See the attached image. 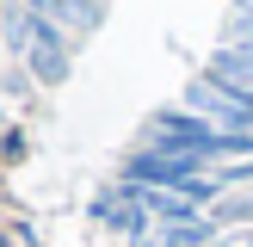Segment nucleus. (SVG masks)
Instances as JSON below:
<instances>
[{
	"label": "nucleus",
	"instance_id": "1",
	"mask_svg": "<svg viewBox=\"0 0 253 247\" xmlns=\"http://www.w3.org/2000/svg\"><path fill=\"white\" fill-rule=\"evenodd\" d=\"M99 222H105V229H118V235H130V241H148V235H155V222H148V210L142 204H136V192H130V185H111V192L105 198H99Z\"/></svg>",
	"mask_w": 253,
	"mask_h": 247
},
{
	"label": "nucleus",
	"instance_id": "2",
	"mask_svg": "<svg viewBox=\"0 0 253 247\" xmlns=\"http://www.w3.org/2000/svg\"><path fill=\"white\" fill-rule=\"evenodd\" d=\"M19 6L43 12V19H49V25H62L68 37H86L99 19H105V0H19Z\"/></svg>",
	"mask_w": 253,
	"mask_h": 247
},
{
	"label": "nucleus",
	"instance_id": "3",
	"mask_svg": "<svg viewBox=\"0 0 253 247\" xmlns=\"http://www.w3.org/2000/svg\"><path fill=\"white\" fill-rule=\"evenodd\" d=\"M204 81H235V86H253V43H222L210 56V74Z\"/></svg>",
	"mask_w": 253,
	"mask_h": 247
},
{
	"label": "nucleus",
	"instance_id": "4",
	"mask_svg": "<svg viewBox=\"0 0 253 247\" xmlns=\"http://www.w3.org/2000/svg\"><path fill=\"white\" fill-rule=\"evenodd\" d=\"M229 43H253V12H235L229 19Z\"/></svg>",
	"mask_w": 253,
	"mask_h": 247
},
{
	"label": "nucleus",
	"instance_id": "5",
	"mask_svg": "<svg viewBox=\"0 0 253 247\" xmlns=\"http://www.w3.org/2000/svg\"><path fill=\"white\" fill-rule=\"evenodd\" d=\"M235 6H241V12H253V0H235Z\"/></svg>",
	"mask_w": 253,
	"mask_h": 247
}]
</instances>
